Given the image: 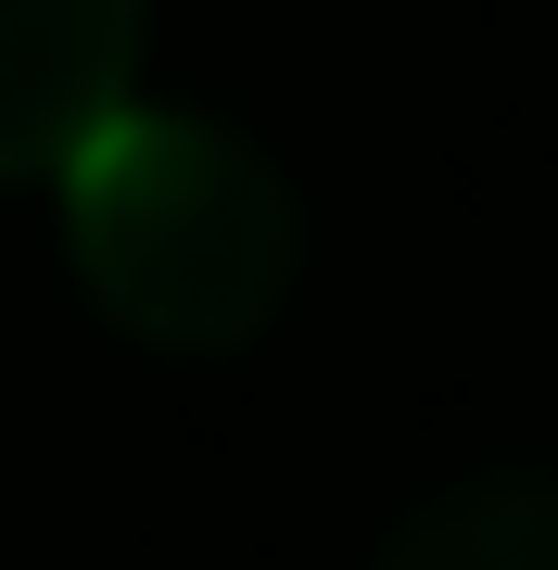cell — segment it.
<instances>
[{"label": "cell", "mask_w": 558, "mask_h": 570, "mask_svg": "<svg viewBox=\"0 0 558 570\" xmlns=\"http://www.w3.org/2000/svg\"><path fill=\"white\" fill-rule=\"evenodd\" d=\"M63 254L140 343H254L280 317L292 266H305V216L292 178L216 115L127 102L102 140L63 165Z\"/></svg>", "instance_id": "1"}, {"label": "cell", "mask_w": 558, "mask_h": 570, "mask_svg": "<svg viewBox=\"0 0 558 570\" xmlns=\"http://www.w3.org/2000/svg\"><path fill=\"white\" fill-rule=\"evenodd\" d=\"M153 0H0V178H63L140 77Z\"/></svg>", "instance_id": "2"}, {"label": "cell", "mask_w": 558, "mask_h": 570, "mask_svg": "<svg viewBox=\"0 0 558 570\" xmlns=\"http://www.w3.org/2000/svg\"><path fill=\"white\" fill-rule=\"evenodd\" d=\"M369 570H558V469H496V482L432 494Z\"/></svg>", "instance_id": "3"}]
</instances>
